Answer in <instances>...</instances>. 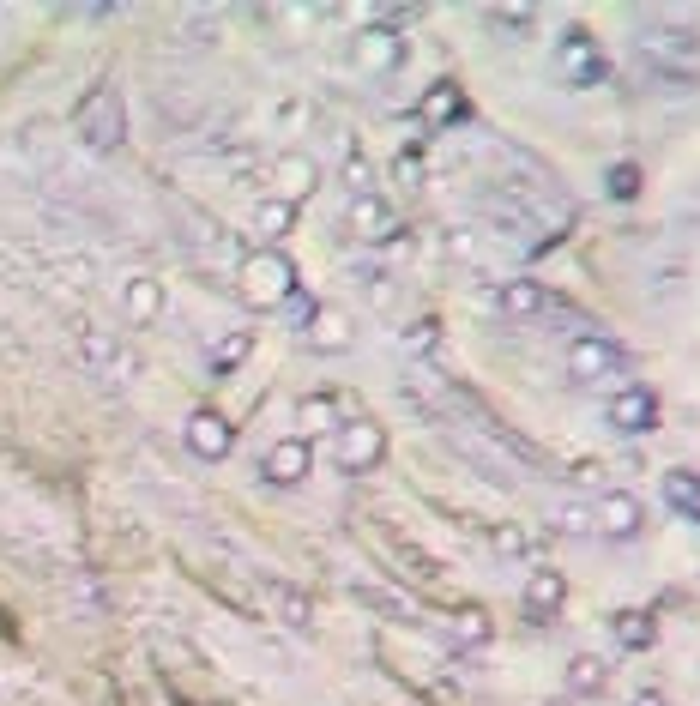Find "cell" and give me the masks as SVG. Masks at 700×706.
Instances as JSON below:
<instances>
[{"label": "cell", "instance_id": "obj_1", "mask_svg": "<svg viewBox=\"0 0 700 706\" xmlns=\"http://www.w3.org/2000/svg\"><path fill=\"white\" fill-rule=\"evenodd\" d=\"M658 423V405H652V393L646 387H628V393H616L610 399V429H622V435H646Z\"/></svg>", "mask_w": 700, "mask_h": 706}, {"label": "cell", "instance_id": "obj_2", "mask_svg": "<svg viewBox=\"0 0 700 706\" xmlns=\"http://www.w3.org/2000/svg\"><path fill=\"white\" fill-rule=\"evenodd\" d=\"M568 363H574V375H580V381H598V375H610L622 357H616V344H610V338H592V332H580V344L568 350Z\"/></svg>", "mask_w": 700, "mask_h": 706}, {"label": "cell", "instance_id": "obj_3", "mask_svg": "<svg viewBox=\"0 0 700 706\" xmlns=\"http://www.w3.org/2000/svg\"><path fill=\"white\" fill-rule=\"evenodd\" d=\"M308 471V441H278L272 453H266V477L272 483H296Z\"/></svg>", "mask_w": 700, "mask_h": 706}, {"label": "cell", "instance_id": "obj_4", "mask_svg": "<svg viewBox=\"0 0 700 706\" xmlns=\"http://www.w3.org/2000/svg\"><path fill=\"white\" fill-rule=\"evenodd\" d=\"M598 519H604V532L628 538V532H640V501L634 495H604L598 501Z\"/></svg>", "mask_w": 700, "mask_h": 706}, {"label": "cell", "instance_id": "obj_5", "mask_svg": "<svg viewBox=\"0 0 700 706\" xmlns=\"http://www.w3.org/2000/svg\"><path fill=\"white\" fill-rule=\"evenodd\" d=\"M562 73H568V79H604L592 37H562Z\"/></svg>", "mask_w": 700, "mask_h": 706}, {"label": "cell", "instance_id": "obj_6", "mask_svg": "<svg viewBox=\"0 0 700 706\" xmlns=\"http://www.w3.org/2000/svg\"><path fill=\"white\" fill-rule=\"evenodd\" d=\"M338 435H344V465L381 459V429H375V423H350V429H338Z\"/></svg>", "mask_w": 700, "mask_h": 706}, {"label": "cell", "instance_id": "obj_7", "mask_svg": "<svg viewBox=\"0 0 700 706\" xmlns=\"http://www.w3.org/2000/svg\"><path fill=\"white\" fill-rule=\"evenodd\" d=\"M188 441L206 453V459H218V453H230V429H224V417H212V411H200L194 423H188Z\"/></svg>", "mask_w": 700, "mask_h": 706}, {"label": "cell", "instance_id": "obj_8", "mask_svg": "<svg viewBox=\"0 0 700 706\" xmlns=\"http://www.w3.org/2000/svg\"><path fill=\"white\" fill-rule=\"evenodd\" d=\"M501 308L519 314V320H525V314H544V290L525 284V278H513V284H501Z\"/></svg>", "mask_w": 700, "mask_h": 706}, {"label": "cell", "instance_id": "obj_9", "mask_svg": "<svg viewBox=\"0 0 700 706\" xmlns=\"http://www.w3.org/2000/svg\"><path fill=\"white\" fill-rule=\"evenodd\" d=\"M664 495H670V507H688V513H694V507H700V477H694V471H670V477H664Z\"/></svg>", "mask_w": 700, "mask_h": 706}, {"label": "cell", "instance_id": "obj_10", "mask_svg": "<svg viewBox=\"0 0 700 706\" xmlns=\"http://www.w3.org/2000/svg\"><path fill=\"white\" fill-rule=\"evenodd\" d=\"M556 604H562V574H538L525 592V610H556Z\"/></svg>", "mask_w": 700, "mask_h": 706}, {"label": "cell", "instance_id": "obj_11", "mask_svg": "<svg viewBox=\"0 0 700 706\" xmlns=\"http://www.w3.org/2000/svg\"><path fill=\"white\" fill-rule=\"evenodd\" d=\"M568 688H574V694H598V688H604V658H580L574 676H568Z\"/></svg>", "mask_w": 700, "mask_h": 706}, {"label": "cell", "instance_id": "obj_12", "mask_svg": "<svg viewBox=\"0 0 700 706\" xmlns=\"http://www.w3.org/2000/svg\"><path fill=\"white\" fill-rule=\"evenodd\" d=\"M616 640L622 646H646L652 640V616H616Z\"/></svg>", "mask_w": 700, "mask_h": 706}, {"label": "cell", "instance_id": "obj_13", "mask_svg": "<svg viewBox=\"0 0 700 706\" xmlns=\"http://www.w3.org/2000/svg\"><path fill=\"white\" fill-rule=\"evenodd\" d=\"M453 640H459V646H477V640H489V622L465 610V616H459V628H453Z\"/></svg>", "mask_w": 700, "mask_h": 706}, {"label": "cell", "instance_id": "obj_14", "mask_svg": "<svg viewBox=\"0 0 700 706\" xmlns=\"http://www.w3.org/2000/svg\"><path fill=\"white\" fill-rule=\"evenodd\" d=\"M127 308H133V314H151V308H157V290H151V284H133V290H127Z\"/></svg>", "mask_w": 700, "mask_h": 706}, {"label": "cell", "instance_id": "obj_15", "mask_svg": "<svg viewBox=\"0 0 700 706\" xmlns=\"http://www.w3.org/2000/svg\"><path fill=\"white\" fill-rule=\"evenodd\" d=\"M236 357H248V338H224L218 344V363H236Z\"/></svg>", "mask_w": 700, "mask_h": 706}, {"label": "cell", "instance_id": "obj_16", "mask_svg": "<svg viewBox=\"0 0 700 706\" xmlns=\"http://www.w3.org/2000/svg\"><path fill=\"white\" fill-rule=\"evenodd\" d=\"M634 706H664V700H658V694H640V700H634Z\"/></svg>", "mask_w": 700, "mask_h": 706}]
</instances>
